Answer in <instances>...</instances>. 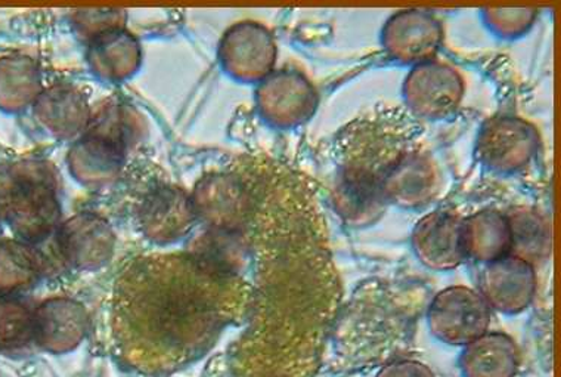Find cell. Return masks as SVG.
<instances>
[{
    "instance_id": "16",
    "label": "cell",
    "mask_w": 561,
    "mask_h": 377,
    "mask_svg": "<svg viewBox=\"0 0 561 377\" xmlns=\"http://www.w3.org/2000/svg\"><path fill=\"white\" fill-rule=\"evenodd\" d=\"M195 219L197 215L191 197L174 186L154 190L140 207V227L144 235L156 243L182 239L188 235Z\"/></svg>"
},
{
    "instance_id": "28",
    "label": "cell",
    "mask_w": 561,
    "mask_h": 377,
    "mask_svg": "<svg viewBox=\"0 0 561 377\" xmlns=\"http://www.w3.org/2000/svg\"><path fill=\"white\" fill-rule=\"evenodd\" d=\"M123 20L125 14L118 10H82L73 15L79 35L89 41L108 30L122 28Z\"/></svg>"
},
{
    "instance_id": "26",
    "label": "cell",
    "mask_w": 561,
    "mask_h": 377,
    "mask_svg": "<svg viewBox=\"0 0 561 377\" xmlns=\"http://www.w3.org/2000/svg\"><path fill=\"white\" fill-rule=\"evenodd\" d=\"M34 343V309L15 295H0V353L19 354Z\"/></svg>"
},
{
    "instance_id": "5",
    "label": "cell",
    "mask_w": 561,
    "mask_h": 377,
    "mask_svg": "<svg viewBox=\"0 0 561 377\" xmlns=\"http://www.w3.org/2000/svg\"><path fill=\"white\" fill-rule=\"evenodd\" d=\"M433 336L449 345H469L488 333L491 307L470 287L453 286L433 299L427 312Z\"/></svg>"
},
{
    "instance_id": "19",
    "label": "cell",
    "mask_w": 561,
    "mask_h": 377,
    "mask_svg": "<svg viewBox=\"0 0 561 377\" xmlns=\"http://www.w3.org/2000/svg\"><path fill=\"white\" fill-rule=\"evenodd\" d=\"M140 57L138 41L123 27L108 30L89 41V66L93 73L112 82L130 78L138 70Z\"/></svg>"
},
{
    "instance_id": "9",
    "label": "cell",
    "mask_w": 561,
    "mask_h": 377,
    "mask_svg": "<svg viewBox=\"0 0 561 377\" xmlns=\"http://www.w3.org/2000/svg\"><path fill=\"white\" fill-rule=\"evenodd\" d=\"M444 42L440 21L427 11L407 10L393 14L381 32L386 53L402 65L431 61Z\"/></svg>"
},
{
    "instance_id": "13",
    "label": "cell",
    "mask_w": 561,
    "mask_h": 377,
    "mask_svg": "<svg viewBox=\"0 0 561 377\" xmlns=\"http://www.w3.org/2000/svg\"><path fill=\"white\" fill-rule=\"evenodd\" d=\"M439 190V172L426 152L408 151L394 157L381 178L386 202L405 209L427 205Z\"/></svg>"
},
{
    "instance_id": "22",
    "label": "cell",
    "mask_w": 561,
    "mask_h": 377,
    "mask_svg": "<svg viewBox=\"0 0 561 377\" xmlns=\"http://www.w3.org/2000/svg\"><path fill=\"white\" fill-rule=\"evenodd\" d=\"M505 216L512 236L510 255L534 266L546 262L552 252L551 224L546 216L533 207H514Z\"/></svg>"
},
{
    "instance_id": "24",
    "label": "cell",
    "mask_w": 561,
    "mask_h": 377,
    "mask_svg": "<svg viewBox=\"0 0 561 377\" xmlns=\"http://www.w3.org/2000/svg\"><path fill=\"white\" fill-rule=\"evenodd\" d=\"M42 93L39 69L27 57L0 59V110L19 113Z\"/></svg>"
},
{
    "instance_id": "14",
    "label": "cell",
    "mask_w": 561,
    "mask_h": 377,
    "mask_svg": "<svg viewBox=\"0 0 561 377\" xmlns=\"http://www.w3.org/2000/svg\"><path fill=\"white\" fill-rule=\"evenodd\" d=\"M412 248L428 269H457L466 258L461 219L448 212H433L424 216L412 232Z\"/></svg>"
},
{
    "instance_id": "27",
    "label": "cell",
    "mask_w": 561,
    "mask_h": 377,
    "mask_svg": "<svg viewBox=\"0 0 561 377\" xmlns=\"http://www.w3.org/2000/svg\"><path fill=\"white\" fill-rule=\"evenodd\" d=\"M535 8H488L483 10V20L488 27L501 37H518L525 35L537 20Z\"/></svg>"
},
{
    "instance_id": "11",
    "label": "cell",
    "mask_w": 561,
    "mask_h": 377,
    "mask_svg": "<svg viewBox=\"0 0 561 377\" xmlns=\"http://www.w3.org/2000/svg\"><path fill=\"white\" fill-rule=\"evenodd\" d=\"M480 295L504 313L525 311L537 292V273L529 262L513 255L489 262L480 274Z\"/></svg>"
},
{
    "instance_id": "8",
    "label": "cell",
    "mask_w": 561,
    "mask_h": 377,
    "mask_svg": "<svg viewBox=\"0 0 561 377\" xmlns=\"http://www.w3.org/2000/svg\"><path fill=\"white\" fill-rule=\"evenodd\" d=\"M219 57L232 78L241 82H262L274 70L275 41L262 24L240 23L225 33Z\"/></svg>"
},
{
    "instance_id": "3",
    "label": "cell",
    "mask_w": 561,
    "mask_h": 377,
    "mask_svg": "<svg viewBox=\"0 0 561 377\" xmlns=\"http://www.w3.org/2000/svg\"><path fill=\"white\" fill-rule=\"evenodd\" d=\"M134 123L126 108H105L89 122L83 137L68 155V167L84 185L107 184L121 172L134 135Z\"/></svg>"
},
{
    "instance_id": "23",
    "label": "cell",
    "mask_w": 561,
    "mask_h": 377,
    "mask_svg": "<svg viewBox=\"0 0 561 377\" xmlns=\"http://www.w3.org/2000/svg\"><path fill=\"white\" fill-rule=\"evenodd\" d=\"M45 271V258L36 245L19 240L0 241V295L32 289Z\"/></svg>"
},
{
    "instance_id": "29",
    "label": "cell",
    "mask_w": 561,
    "mask_h": 377,
    "mask_svg": "<svg viewBox=\"0 0 561 377\" xmlns=\"http://www.w3.org/2000/svg\"><path fill=\"white\" fill-rule=\"evenodd\" d=\"M377 377H435L433 372L423 363L402 359L382 367Z\"/></svg>"
},
{
    "instance_id": "4",
    "label": "cell",
    "mask_w": 561,
    "mask_h": 377,
    "mask_svg": "<svg viewBox=\"0 0 561 377\" xmlns=\"http://www.w3.org/2000/svg\"><path fill=\"white\" fill-rule=\"evenodd\" d=\"M539 144L537 128L525 118L491 117L479 130L476 156L491 171L510 175L533 162Z\"/></svg>"
},
{
    "instance_id": "6",
    "label": "cell",
    "mask_w": 561,
    "mask_h": 377,
    "mask_svg": "<svg viewBox=\"0 0 561 377\" xmlns=\"http://www.w3.org/2000/svg\"><path fill=\"white\" fill-rule=\"evenodd\" d=\"M256 101L259 112L270 125L290 129L313 116L320 95L300 71L279 70L262 80Z\"/></svg>"
},
{
    "instance_id": "12",
    "label": "cell",
    "mask_w": 561,
    "mask_h": 377,
    "mask_svg": "<svg viewBox=\"0 0 561 377\" xmlns=\"http://www.w3.org/2000/svg\"><path fill=\"white\" fill-rule=\"evenodd\" d=\"M116 237L100 216L80 214L57 231L58 253L71 269L93 271L112 260Z\"/></svg>"
},
{
    "instance_id": "25",
    "label": "cell",
    "mask_w": 561,
    "mask_h": 377,
    "mask_svg": "<svg viewBox=\"0 0 561 377\" xmlns=\"http://www.w3.org/2000/svg\"><path fill=\"white\" fill-rule=\"evenodd\" d=\"M245 245L238 230H210L195 240L193 252L195 261L206 273L231 274L244 260Z\"/></svg>"
},
{
    "instance_id": "18",
    "label": "cell",
    "mask_w": 561,
    "mask_h": 377,
    "mask_svg": "<svg viewBox=\"0 0 561 377\" xmlns=\"http://www.w3.org/2000/svg\"><path fill=\"white\" fill-rule=\"evenodd\" d=\"M34 117L42 128L59 139H70L87 130L91 110L82 93L70 87H53L34 101Z\"/></svg>"
},
{
    "instance_id": "15",
    "label": "cell",
    "mask_w": 561,
    "mask_h": 377,
    "mask_svg": "<svg viewBox=\"0 0 561 377\" xmlns=\"http://www.w3.org/2000/svg\"><path fill=\"white\" fill-rule=\"evenodd\" d=\"M335 210L354 227H367L385 214L386 202L381 192V175L371 168L344 169L333 192Z\"/></svg>"
},
{
    "instance_id": "21",
    "label": "cell",
    "mask_w": 561,
    "mask_h": 377,
    "mask_svg": "<svg viewBox=\"0 0 561 377\" xmlns=\"http://www.w3.org/2000/svg\"><path fill=\"white\" fill-rule=\"evenodd\" d=\"M462 245L466 256L484 264L510 255L512 236L507 216L499 210H482L469 216L462 221Z\"/></svg>"
},
{
    "instance_id": "17",
    "label": "cell",
    "mask_w": 561,
    "mask_h": 377,
    "mask_svg": "<svg viewBox=\"0 0 561 377\" xmlns=\"http://www.w3.org/2000/svg\"><path fill=\"white\" fill-rule=\"evenodd\" d=\"M88 313L76 300L49 299L34 309V343L53 354L75 350L87 336Z\"/></svg>"
},
{
    "instance_id": "10",
    "label": "cell",
    "mask_w": 561,
    "mask_h": 377,
    "mask_svg": "<svg viewBox=\"0 0 561 377\" xmlns=\"http://www.w3.org/2000/svg\"><path fill=\"white\" fill-rule=\"evenodd\" d=\"M191 202L197 218L219 230H238L249 218L253 203L244 182L225 173L204 176L195 185Z\"/></svg>"
},
{
    "instance_id": "20",
    "label": "cell",
    "mask_w": 561,
    "mask_h": 377,
    "mask_svg": "<svg viewBox=\"0 0 561 377\" xmlns=\"http://www.w3.org/2000/svg\"><path fill=\"white\" fill-rule=\"evenodd\" d=\"M520 366V351L505 333H484L466 345L460 358L466 377H514Z\"/></svg>"
},
{
    "instance_id": "7",
    "label": "cell",
    "mask_w": 561,
    "mask_h": 377,
    "mask_svg": "<svg viewBox=\"0 0 561 377\" xmlns=\"http://www.w3.org/2000/svg\"><path fill=\"white\" fill-rule=\"evenodd\" d=\"M403 99L411 112L424 118H444L453 114L465 96V80L445 62H421L403 82Z\"/></svg>"
},
{
    "instance_id": "2",
    "label": "cell",
    "mask_w": 561,
    "mask_h": 377,
    "mask_svg": "<svg viewBox=\"0 0 561 377\" xmlns=\"http://www.w3.org/2000/svg\"><path fill=\"white\" fill-rule=\"evenodd\" d=\"M172 277V275H170ZM142 296L136 309H142V323L154 334L173 342L204 338L215 328V309L203 295L202 287L195 286L193 278L182 282L172 277L170 283H154Z\"/></svg>"
},
{
    "instance_id": "1",
    "label": "cell",
    "mask_w": 561,
    "mask_h": 377,
    "mask_svg": "<svg viewBox=\"0 0 561 377\" xmlns=\"http://www.w3.org/2000/svg\"><path fill=\"white\" fill-rule=\"evenodd\" d=\"M0 218L24 243L41 244L57 235L61 206L48 167L25 163L12 169L0 194Z\"/></svg>"
}]
</instances>
